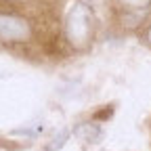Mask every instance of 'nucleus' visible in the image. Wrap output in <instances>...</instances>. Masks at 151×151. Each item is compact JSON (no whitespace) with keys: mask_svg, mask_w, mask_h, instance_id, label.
Returning a JSON list of instances; mask_svg holds the SVG:
<instances>
[{"mask_svg":"<svg viewBox=\"0 0 151 151\" xmlns=\"http://www.w3.org/2000/svg\"><path fill=\"white\" fill-rule=\"evenodd\" d=\"M94 36V15L86 2H73L65 15V38L73 50L88 48Z\"/></svg>","mask_w":151,"mask_h":151,"instance_id":"f257e3e1","label":"nucleus"},{"mask_svg":"<svg viewBox=\"0 0 151 151\" xmlns=\"http://www.w3.org/2000/svg\"><path fill=\"white\" fill-rule=\"evenodd\" d=\"M34 36V27L21 15L0 13V42H29Z\"/></svg>","mask_w":151,"mask_h":151,"instance_id":"f03ea898","label":"nucleus"},{"mask_svg":"<svg viewBox=\"0 0 151 151\" xmlns=\"http://www.w3.org/2000/svg\"><path fill=\"white\" fill-rule=\"evenodd\" d=\"M76 134L80 139H84L86 143H99L103 139V128L99 124H92V122H86V124H80L76 128Z\"/></svg>","mask_w":151,"mask_h":151,"instance_id":"7ed1b4c3","label":"nucleus"},{"mask_svg":"<svg viewBox=\"0 0 151 151\" xmlns=\"http://www.w3.org/2000/svg\"><path fill=\"white\" fill-rule=\"evenodd\" d=\"M67 137H69V130H61V132H57V137L50 141V145L46 147V151H55V149H59V147L67 141Z\"/></svg>","mask_w":151,"mask_h":151,"instance_id":"20e7f679","label":"nucleus"},{"mask_svg":"<svg viewBox=\"0 0 151 151\" xmlns=\"http://www.w3.org/2000/svg\"><path fill=\"white\" fill-rule=\"evenodd\" d=\"M122 4H126L132 11H143L151 4V0H122Z\"/></svg>","mask_w":151,"mask_h":151,"instance_id":"39448f33","label":"nucleus"},{"mask_svg":"<svg viewBox=\"0 0 151 151\" xmlns=\"http://www.w3.org/2000/svg\"><path fill=\"white\" fill-rule=\"evenodd\" d=\"M145 42H147V44L151 46V25H149V27L145 29Z\"/></svg>","mask_w":151,"mask_h":151,"instance_id":"423d86ee","label":"nucleus"}]
</instances>
